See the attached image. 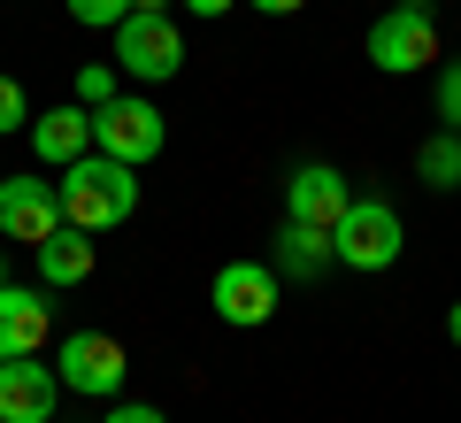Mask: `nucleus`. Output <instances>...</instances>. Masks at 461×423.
I'll return each mask as SVG.
<instances>
[{
  "instance_id": "6",
  "label": "nucleus",
  "mask_w": 461,
  "mask_h": 423,
  "mask_svg": "<svg viewBox=\"0 0 461 423\" xmlns=\"http://www.w3.org/2000/svg\"><path fill=\"white\" fill-rule=\"evenodd\" d=\"M123 346L108 339V331H69L62 346H54V377H62V392H85V400H108L115 385H123Z\"/></svg>"
},
{
  "instance_id": "19",
  "label": "nucleus",
  "mask_w": 461,
  "mask_h": 423,
  "mask_svg": "<svg viewBox=\"0 0 461 423\" xmlns=\"http://www.w3.org/2000/svg\"><path fill=\"white\" fill-rule=\"evenodd\" d=\"M438 124H446V131H461V62H446V69H438Z\"/></svg>"
},
{
  "instance_id": "21",
  "label": "nucleus",
  "mask_w": 461,
  "mask_h": 423,
  "mask_svg": "<svg viewBox=\"0 0 461 423\" xmlns=\"http://www.w3.org/2000/svg\"><path fill=\"white\" fill-rule=\"evenodd\" d=\"M247 8H262V16H293L300 0H247Z\"/></svg>"
},
{
  "instance_id": "16",
  "label": "nucleus",
  "mask_w": 461,
  "mask_h": 423,
  "mask_svg": "<svg viewBox=\"0 0 461 423\" xmlns=\"http://www.w3.org/2000/svg\"><path fill=\"white\" fill-rule=\"evenodd\" d=\"M69 23H85V32H115V23L131 16V0H62Z\"/></svg>"
},
{
  "instance_id": "23",
  "label": "nucleus",
  "mask_w": 461,
  "mask_h": 423,
  "mask_svg": "<svg viewBox=\"0 0 461 423\" xmlns=\"http://www.w3.org/2000/svg\"><path fill=\"white\" fill-rule=\"evenodd\" d=\"M131 16H169V0H131Z\"/></svg>"
},
{
  "instance_id": "17",
  "label": "nucleus",
  "mask_w": 461,
  "mask_h": 423,
  "mask_svg": "<svg viewBox=\"0 0 461 423\" xmlns=\"http://www.w3.org/2000/svg\"><path fill=\"white\" fill-rule=\"evenodd\" d=\"M115 100V69L108 62H85L77 69V108H108Z\"/></svg>"
},
{
  "instance_id": "13",
  "label": "nucleus",
  "mask_w": 461,
  "mask_h": 423,
  "mask_svg": "<svg viewBox=\"0 0 461 423\" xmlns=\"http://www.w3.org/2000/svg\"><path fill=\"white\" fill-rule=\"evenodd\" d=\"M330 231H308V224H285L277 231V262H269V270L277 277H293V285H308V277H323L330 270Z\"/></svg>"
},
{
  "instance_id": "5",
  "label": "nucleus",
  "mask_w": 461,
  "mask_h": 423,
  "mask_svg": "<svg viewBox=\"0 0 461 423\" xmlns=\"http://www.w3.org/2000/svg\"><path fill=\"white\" fill-rule=\"evenodd\" d=\"M277 285L285 277L269 270V262H223L215 285H208V300H215V316H223L230 331H262L269 316H277Z\"/></svg>"
},
{
  "instance_id": "8",
  "label": "nucleus",
  "mask_w": 461,
  "mask_h": 423,
  "mask_svg": "<svg viewBox=\"0 0 461 423\" xmlns=\"http://www.w3.org/2000/svg\"><path fill=\"white\" fill-rule=\"evenodd\" d=\"M54 231H62V193L47 178H8L0 185V239H23L39 254Z\"/></svg>"
},
{
  "instance_id": "14",
  "label": "nucleus",
  "mask_w": 461,
  "mask_h": 423,
  "mask_svg": "<svg viewBox=\"0 0 461 423\" xmlns=\"http://www.w3.org/2000/svg\"><path fill=\"white\" fill-rule=\"evenodd\" d=\"M93 277V231H54L47 246H39V285H85Z\"/></svg>"
},
{
  "instance_id": "26",
  "label": "nucleus",
  "mask_w": 461,
  "mask_h": 423,
  "mask_svg": "<svg viewBox=\"0 0 461 423\" xmlns=\"http://www.w3.org/2000/svg\"><path fill=\"white\" fill-rule=\"evenodd\" d=\"M0 285H8V262H0Z\"/></svg>"
},
{
  "instance_id": "24",
  "label": "nucleus",
  "mask_w": 461,
  "mask_h": 423,
  "mask_svg": "<svg viewBox=\"0 0 461 423\" xmlns=\"http://www.w3.org/2000/svg\"><path fill=\"white\" fill-rule=\"evenodd\" d=\"M446 339L461 346V300H454V308H446Z\"/></svg>"
},
{
  "instance_id": "18",
  "label": "nucleus",
  "mask_w": 461,
  "mask_h": 423,
  "mask_svg": "<svg viewBox=\"0 0 461 423\" xmlns=\"http://www.w3.org/2000/svg\"><path fill=\"white\" fill-rule=\"evenodd\" d=\"M0 131H32V100L16 78H0Z\"/></svg>"
},
{
  "instance_id": "7",
  "label": "nucleus",
  "mask_w": 461,
  "mask_h": 423,
  "mask_svg": "<svg viewBox=\"0 0 461 423\" xmlns=\"http://www.w3.org/2000/svg\"><path fill=\"white\" fill-rule=\"evenodd\" d=\"M115 69H131V78L162 85L185 69V32L169 16H123L115 23Z\"/></svg>"
},
{
  "instance_id": "3",
  "label": "nucleus",
  "mask_w": 461,
  "mask_h": 423,
  "mask_svg": "<svg viewBox=\"0 0 461 423\" xmlns=\"http://www.w3.org/2000/svg\"><path fill=\"white\" fill-rule=\"evenodd\" d=\"M400 208L393 200H354V208L330 224V254H339V270H393L400 262Z\"/></svg>"
},
{
  "instance_id": "2",
  "label": "nucleus",
  "mask_w": 461,
  "mask_h": 423,
  "mask_svg": "<svg viewBox=\"0 0 461 423\" xmlns=\"http://www.w3.org/2000/svg\"><path fill=\"white\" fill-rule=\"evenodd\" d=\"M162 139H169V124H162L154 100L115 93L108 108H93V154H108V162H123V170H147L154 154H162Z\"/></svg>"
},
{
  "instance_id": "22",
  "label": "nucleus",
  "mask_w": 461,
  "mask_h": 423,
  "mask_svg": "<svg viewBox=\"0 0 461 423\" xmlns=\"http://www.w3.org/2000/svg\"><path fill=\"white\" fill-rule=\"evenodd\" d=\"M185 8H193V16H223L230 0H185Z\"/></svg>"
},
{
  "instance_id": "25",
  "label": "nucleus",
  "mask_w": 461,
  "mask_h": 423,
  "mask_svg": "<svg viewBox=\"0 0 461 423\" xmlns=\"http://www.w3.org/2000/svg\"><path fill=\"white\" fill-rule=\"evenodd\" d=\"M400 8H438V0H400Z\"/></svg>"
},
{
  "instance_id": "12",
  "label": "nucleus",
  "mask_w": 461,
  "mask_h": 423,
  "mask_svg": "<svg viewBox=\"0 0 461 423\" xmlns=\"http://www.w3.org/2000/svg\"><path fill=\"white\" fill-rule=\"evenodd\" d=\"M23 139H32V154L47 170H69L77 154H93V108H77V100L69 108H47V115H32Z\"/></svg>"
},
{
  "instance_id": "10",
  "label": "nucleus",
  "mask_w": 461,
  "mask_h": 423,
  "mask_svg": "<svg viewBox=\"0 0 461 423\" xmlns=\"http://www.w3.org/2000/svg\"><path fill=\"white\" fill-rule=\"evenodd\" d=\"M62 377L47 362H0V423H54Z\"/></svg>"
},
{
  "instance_id": "1",
  "label": "nucleus",
  "mask_w": 461,
  "mask_h": 423,
  "mask_svg": "<svg viewBox=\"0 0 461 423\" xmlns=\"http://www.w3.org/2000/svg\"><path fill=\"white\" fill-rule=\"evenodd\" d=\"M54 193H62V224L100 239V231L131 224V208H139V170L108 162V154H77V162L54 178Z\"/></svg>"
},
{
  "instance_id": "15",
  "label": "nucleus",
  "mask_w": 461,
  "mask_h": 423,
  "mask_svg": "<svg viewBox=\"0 0 461 423\" xmlns=\"http://www.w3.org/2000/svg\"><path fill=\"white\" fill-rule=\"evenodd\" d=\"M415 178H423L430 193H454L461 185V131H430L423 147H415Z\"/></svg>"
},
{
  "instance_id": "11",
  "label": "nucleus",
  "mask_w": 461,
  "mask_h": 423,
  "mask_svg": "<svg viewBox=\"0 0 461 423\" xmlns=\"http://www.w3.org/2000/svg\"><path fill=\"white\" fill-rule=\"evenodd\" d=\"M47 285H0V362H32L47 346Z\"/></svg>"
},
{
  "instance_id": "9",
  "label": "nucleus",
  "mask_w": 461,
  "mask_h": 423,
  "mask_svg": "<svg viewBox=\"0 0 461 423\" xmlns=\"http://www.w3.org/2000/svg\"><path fill=\"white\" fill-rule=\"evenodd\" d=\"M354 208V185L339 178L330 162H300L285 178V224H308V231H330L339 216Z\"/></svg>"
},
{
  "instance_id": "4",
  "label": "nucleus",
  "mask_w": 461,
  "mask_h": 423,
  "mask_svg": "<svg viewBox=\"0 0 461 423\" xmlns=\"http://www.w3.org/2000/svg\"><path fill=\"white\" fill-rule=\"evenodd\" d=\"M369 62L384 69V78H415V69L438 62V23H430V8H393V16L369 23Z\"/></svg>"
},
{
  "instance_id": "20",
  "label": "nucleus",
  "mask_w": 461,
  "mask_h": 423,
  "mask_svg": "<svg viewBox=\"0 0 461 423\" xmlns=\"http://www.w3.org/2000/svg\"><path fill=\"white\" fill-rule=\"evenodd\" d=\"M108 423H169V416H162V408H147V400H115Z\"/></svg>"
}]
</instances>
